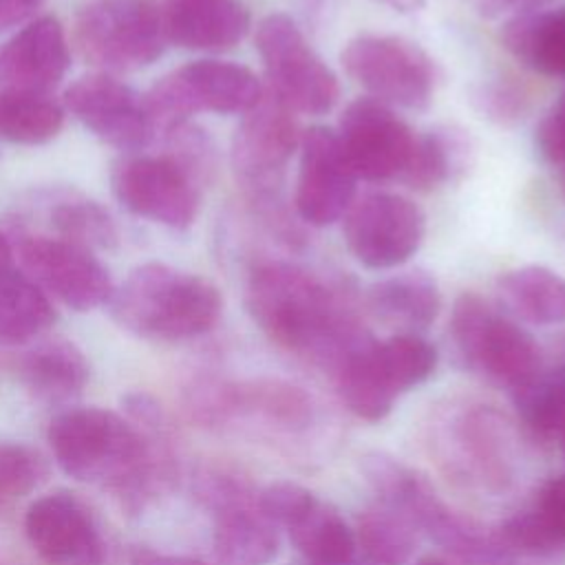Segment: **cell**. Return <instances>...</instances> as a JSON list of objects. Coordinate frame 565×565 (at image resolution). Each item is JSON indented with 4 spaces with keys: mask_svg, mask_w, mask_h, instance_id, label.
Instances as JSON below:
<instances>
[{
    "mask_svg": "<svg viewBox=\"0 0 565 565\" xmlns=\"http://www.w3.org/2000/svg\"><path fill=\"white\" fill-rule=\"evenodd\" d=\"M245 307L269 340L329 371L371 338L347 285L289 260L263 258L249 267Z\"/></svg>",
    "mask_w": 565,
    "mask_h": 565,
    "instance_id": "6da1fadb",
    "label": "cell"
},
{
    "mask_svg": "<svg viewBox=\"0 0 565 565\" xmlns=\"http://www.w3.org/2000/svg\"><path fill=\"white\" fill-rule=\"evenodd\" d=\"M232 139L234 172L260 221L287 245H298L300 218L285 201V174L300 146L296 113L265 88L260 102L241 115Z\"/></svg>",
    "mask_w": 565,
    "mask_h": 565,
    "instance_id": "7a4b0ae2",
    "label": "cell"
},
{
    "mask_svg": "<svg viewBox=\"0 0 565 565\" xmlns=\"http://www.w3.org/2000/svg\"><path fill=\"white\" fill-rule=\"evenodd\" d=\"M113 318L146 340L179 342L212 331L223 311V298L207 278L143 263L130 271L113 298Z\"/></svg>",
    "mask_w": 565,
    "mask_h": 565,
    "instance_id": "3957f363",
    "label": "cell"
},
{
    "mask_svg": "<svg viewBox=\"0 0 565 565\" xmlns=\"http://www.w3.org/2000/svg\"><path fill=\"white\" fill-rule=\"evenodd\" d=\"M448 335L466 369L481 373L512 393L543 371L541 349L532 333L472 291L457 296Z\"/></svg>",
    "mask_w": 565,
    "mask_h": 565,
    "instance_id": "277c9868",
    "label": "cell"
},
{
    "mask_svg": "<svg viewBox=\"0 0 565 565\" xmlns=\"http://www.w3.org/2000/svg\"><path fill=\"white\" fill-rule=\"evenodd\" d=\"M79 53L110 73L157 62L168 44L163 7L157 0H90L75 18Z\"/></svg>",
    "mask_w": 565,
    "mask_h": 565,
    "instance_id": "5b68a950",
    "label": "cell"
},
{
    "mask_svg": "<svg viewBox=\"0 0 565 565\" xmlns=\"http://www.w3.org/2000/svg\"><path fill=\"white\" fill-rule=\"evenodd\" d=\"M263 93V82L247 66L207 57L168 73L143 97L154 130L166 135L196 113L245 115Z\"/></svg>",
    "mask_w": 565,
    "mask_h": 565,
    "instance_id": "8992f818",
    "label": "cell"
},
{
    "mask_svg": "<svg viewBox=\"0 0 565 565\" xmlns=\"http://www.w3.org/2000/svg\"><path fill=\"white\" fill-rule=\"evenodd\" d=\"M256 51L267 90L300 115H327L340 97L331 66L313 51L287 13H269L256 26Z\"/></svg>",
    "mask_w": 565,
    "mask_h": 565,
    "instance_id": "52a82bcc",
    "label": "cell"
},
{
    "mask_svg": "<svg viewBox=\"0 0 565 565\" xmlns=\"http://www.w3.org/2000/svg\"><path fill=\"white\" fill-rule=\"evenodd\" d=\"M347 75L391 108L424 110L435 95V64L430 55L402 35L362 33L342 49Z\"/></svg>",
    "mask_w": 565,
    "mask_h": 565,
    "instance_id": "ba28073f",
    "label": "cell"
},
{
    "mask_svg": "<svg viewBox=\"0 0 565 565\" xmlns=\"http://www.w3.org/2000/svg\"><path fill=\"white\" fill-rule=\"evenodd\" d=\"M349 254L366 269H393L411 260L424 243L426 216L404 194L369 192L355 196L342 216Z\"/></svg>",
    "mask_w": 565,
    "mask_h": 565,
    "instance_id": "9c48e42d",
    "label": "cell"
},
{
    "mask_svg": "<svg viewBox=\"0 0 565 565\" xmlns=\"http://www.w3.org/2000/svg\"><path fill=\"white\" fill-rule=\"evenodd\" d=\"M115 199L135 216L174 232L192 227L199 214L201 185L172 157L128 154L110 172Z\"/></svg>",
    "mask_w": 565,
    "mask_h": 565,
    "instance_id": "30bf717a",
    "label": "cell"
},
{
    "mask_svg": "<svg viewBox=\"0 0 565 565\" xmlns=\"http://www.w3.org/2000/svg\"><path fill=\"white\" fill-rule=\"evenodd\" d=\"M15 254L26 276L75 311H90L115 294L106 265L86 247L46 234H18Z\"/></svg>",
    "mask_w": 565,
    "mask_h": 565,
    "instance_id": "8fae6325",
    "label": "cell"
},
{
    "mask_svg": "<svg viewBox=\"0 0 565 565\" xmlns=\"http://www.w3.org/2000/svg\"><path fill=\"white\" fill-rule=\"evenodd\" d=\"M335 135L358 179L388 181L402 179L417 132L395 108L371 97H358L344 108Z\"/></svg>",
    "mask_w": 565,
    "mask_h": 565,
    "instance_id": "7c38bea8",
    "label": "cell"
},
{
    "mask_svg": "<svg viewBox=\"0 0 565 565\" xmlns=\"http://www.w3.org/2000/svg\"><path fill=\"white\" fill-rule=\"evenodd\" d=\"M358 181L333 128L302 130L294 190V212L300 223L327 227L340 221L355 201Z\"/></svg>",
    "mask_w": 565,
    "mask_h": 565,
    "instance_id": "4fadbf2b",
    "label": "cell"
},
{
    "mask_svg": "<svg viewBox=\"0 0 565 565\" xmlns=\"http://www.w3.org/2000/svg\"><path fill=\"white\" fill-rule=\"evenodd\" d=\"M64 102L95 137L119 150H139L157 132L146 97L108 73L77 79Z\"/></svg>",
    "mask_w": 565,
    "mask_h": 565,
    "instance_id": "5bb4252c",
    "label": "cell"
},
{
    "mask_svg": "<svg viewBox=\"0 0 565 565\" xmlns=\"http://www.w3.org/2000/svg\"><path fill=\"white\" fill-rule=\"evenodd\" d=\"M24 532L46 565H102L106 545L90 508L71 492L35 499L24 514Z\"/></svg>",
    "mask_w": 565,
    "mask_h": 565,
    "instance_id": "9a60e30c",
    "label": "cell"
},
{
    "mask_svg": "<svg viewBox=\"0 0 565 565\" xmlns=\"http://www.w3.org/2000/svg\"><path fill=\"white\" fill-rule=\"evenodd\" d=\"M71 66V51L57 18L42 15L0 49V84L7 90L46 95Z\"/></svg>",
    "mask_w": 565,
    "mask_h": 565,
    "instance_id": "2e32d148",
    "label": "cell"
},
{
    "mask_svg": "<svg viewBox=\"0 0 565 565\" xmlns=\"http://www.w3.org/2000/svg\"><path fill=\"white\" fill-rule=\"evenodd\" d=\"M168 42L188 51H227L249 31V11L238 0H166Z\"/></svg>",
    "mask_w": 565,
    "mask_h": 565,
    "instance_id": "e0dca14e",
    "label": "cell"
},
{
    "mask_svg": "<svg viewBox=\"0 0 565 565\" xmlns=\"http://www.w3.org/2000/svg\"><path fill=\"white\" fill-rule=\"evenodd\" d=\"M565 541L539 512L510 516L486 530L463 565H563Z\"/></svg>",
    "mask_w": 565,
    "mask_h": 565,
    "instance_id": "ac0fdd59",
    "label": "cell"
},
{
    "mask_svg": "<svg viewBox=\"0 0 565 565\" xmlns=\"http://www.w3.org/2000/svg\"><path fill=\"white\" fill-rule=\"evenodd\" d=\"M13 369L26 391L46 404L75 399L90 377L86 355L64 338L42 340L24 349L15 355Z\"/></svg>",
    "mask_w": 565,
    "mask_h": 565,
    "instance_id": "d6986e66",
    "label": "cell"
},
{
    "mask_svg": "<svg viewBox=\"0 0 565 565\" xmlns=\"http://www.w3.org/2000/svg\"><path fill=\"white\" fill-rule=\"evenodd\" d=\"M364 305L371 316L397 333H422L437 320L441 294L433 274L406 269L375 280L366 289Z\"/></svg>",
    "mask_w": 565,
    "mask_h": 565,
    "instance_id": "ffe728a7",
    "label": "cell"
},
{
    "mask_svg": "<svg viewBox=\"0 0 565 565\" xmlns=\"http://www.w3.org/2000/svg\"><path fill=\"white\" fill-rule=\"evenodd\" d=\"M501 40L525 68L565 79V7L514 13L503 24Z\"/></svg>",
    "mask_w": 565,
    "mask_h": 565,
    "instance_id": "44dd1931",
    "label": "cell"
},
{
    "mask_svg": "<svg viewBox=\"0 0 565 565\" xmlns=\"http://www.w3.org/2000/svg\"><path fill=\"white\" fill-rule=\"evenodd\" d=\"M501 307L516 322L552 327L565 322V278L543 265L505 271L497 282Z\"/></svg>",
    "mask_w": 565,
    "mask_h": 565,
    "instance_id": "7402d4cb",
    "label": "cell"
},
{
    "mask_svg": "<svg viewBox=\"0 0 565 565\" xmlns=\"http://www.w3.org/2000/svg\"><path fill=\"white\" fill-rule=\"evenodd\" d=\"M278 550V530L258 508L243 505L214 514L212 552L218 565H269Z\"/></svg>",
    "mask_w": 565,
    "mask_h": 565,
    "instance_id": "603a6c76",
    "label": "cell"
},
{
    "mask_svg": "<svg viewBox=\"0 0 565 565\" xmlns=\"http://www.w3.org/2000/svg\"><path fill=\"white\" fill-rule=\"evenodd\" d=\"M375 338H366L353 347L333 369L338 393L344 406L360 419L380 422L384 419L395 402V391L384 382L375 358H373Z\"/></svg>",
    "mask_w": 565,
    "mask_h": 565,
    "instance_id": "cb8c5ba5",
    "label": "cell"
},
{
    "mask_svg": "<svg viewBox=\"0 0 565 565\" xmlns=\"http://www.w3.org/2000/svg\"><path fill=\"white\" fill-rule=\"evenodd\" d=\"M55 322V309L26 274L0 269V342L26 344Z\"/></svg>",
    "mask_w": 565,
    "mask_h": 565,
    "instance_id": "d4e9b609",
    "label": "cell"
},
{
    "mask_svg": "<svg viewBox=\"0 0 565 565\" xmlns=\"http://www.w3.org/2000/svg\"><path fill=\"white\" fill-rule=\"evenodd\" d=\"M470 141L463 130L450 126H437L422 135H415L411 161L402 174V181L415 190H433L452 181L468 168Z\"/></svg>",
    "mask_w": 565,
    "mask_h": 565,
    "instance_id": "484cf974",
    "label": "cell"
},
{
    "mask_svg": "<svg viewBox=\"0 0 565 565\" xmlns=\"http://www.w3.org/2000/svg\"><path fill=\"white\" fill-rule=\"evenodd\" d=\"M289 536L309 565H347L355 558V534L331 505L313 508L289 527Z\"/></svg>",
    "mask_w": 565,
    "mask_h": 565,
    "instance_id": "4316f807",
    "label": "cell"
},
{
    "mask_svg": "<svg viewBox=\"0 0 565 565\" xmlns=\"http://www.w3.org/2000/svg\"><path fill=\"white\" fill-rule=\"evenodd\" d=\"M64 110L49 95L0 90V139L20 146H42L57 137Z\"/></svg>",
    "mask_w": 565,
    "mask_h": 565,
    "instance_id": "83f0119b",
    "label": "cell"
},
{
    "mask_svg": "<svg viewBox=\"0 0 565 565\" xmlns=\"http://www.w3.org/2000/svg\"><path fill=\"white\" fill-rule=\"evenodd\" d=\"M373 358L395 395L419 386L437 369V349L422 333H395L375 340Z\"/></svg>",
    "mask_w": 565,
    "mask_h": 565,
    "instance_id": "f1b7e54d",
    "label": "cell"
},
{
    "mask_svg": "<svg viewBox=\"0 0 565 565\" xmlns=\"http://www.w3.org/2000/svg\"><path fill=\"white\" fill-rule=\"evenodd\" d=\"M417 532L413 521L380 503L360 519L355 545L371 565H404L415 552Z\"/></svg>",
    "mask_w": 565,
    "mask_h": 565,
    "instance_id": "f546056e",
    "label": "cell"
},
{
    "mask_svg": "<svg viewBox=\"0 0 565 565\" xmlns=\"http://www.w3.org/2000/svg\"><path fill=\"white\" fill-rule=\"evenodd\" d=\"M51 227L57 238L86 249H113L119 243V232L113 216L97 201L84 196L57 199L49 210Z\"/></svg>",
    "mask_w": 565,
    "mask_h": 565,
    "instance_id": "4dcf8cb0",
    "label": "cell"
},
{
    "mask_svg": "<svg viewBox=\"0 0 565 565\" xmlns=\"http://www.w3.org/2000/svg\"><path fill=\"white\" fill-rule=\"evenodd\" d=\"M519 415L539 433L565 428V362L541 371L532 382L512 393Z\"/></svg>",
    "mask_w": 565,
    "mask_h": 565,
    "instance_id": "1f68e13d",
    "label": "cell"
},
{
    "mask_svg": "<svg viewBox=\"0 0 565 565\" xmlns=\"http://www.w3.org/2000/svg\"><path fill=\"white\" fill-rule=\"evenodd\" d=\"M46 477L42 455L20 441H0V508L33 492Z\"/></svg>",
    "mask_w": 565,
    "mask_h": 565,
    "instance_id": "d6a6232c",
    "label": "cell"
},
{
    "mask_svg": "<svg viewBox=\"0 0 565 565\" xmlns=\"http://www.w3.org/2000/svg\"><path fill=\"white\" fill-rule=\"evenodd\" d=\"M194 492H196L199 501L214 514L232 510V508L252 505V499H256L249 481L227 466L203 468L196 475Z\"/></svg>",
    "mask_w": 565,
    "mask_h": 565,
    "instance_id": "836d02e7",
    "label": "cell"
},
{
    "mask_svg": "<svg viewBox=\"0 0 565 565\" xmlns=\"http://www.w3.org/2000/svg\"><path fill=\"white\" fill-rule=\"evenodd\" d=\"M316 494L294 481H274L256 494L258 512L280 527H294L316 503Z\"/></svg>",
    "mask_w": 565,
    "mask_h": 565,
    "instance_id": "e575fe53",
    "label": "cell"
},
{
    "mask_svg": "<svg viewBox=\"0 0 565 565\" xmlns=\"http://www.w3.org/2000/svg\"><path fill=\"white\" fill-rule=\"evenodd\" d=\"M472 104L483 117L499 124L516 121L527 110L525 93L503 77L481 82L472 90Z\"/></svg>",
    "mask_w": 565,
    "mask_h": 565,
    "instance_id": "d590c367",
    "label": "cell"
},
{
    "mask_svg": "<svg viewBox=\"0 0 565 565\" xmlns=\"http://www.w3.org/2000/svg\"><path fill=\"white\" fill-rule=\"evenodd\" d=\"M536 150L545 161L565 170V93L536 126Z\"/></svg>",
    "mask_w": 565,
    "mask_h": 565,
    "instance_id": "8d00e7d4",
    "label": "cell"
},
{
    "mask_svg": "<svg viewBox=\"0 0 565 565\" xmlns=\"http://www.w3.org/2000/svg\"><path fill=\"white\" fill-rule=\"evenodd\" d=\"M536 512L565 541V475L545 486Z\"/></svg>",
    "mask_w": 565,
    "mask_h": 565,
    "instance_id": "74e56055",
    "label": "cell"
},
{
    "mask_svg": "<svg viewBox=\"0 0 565 565\" xmlns=\"http://www.w3.org/2000/svg\"><path fill=\"white\" fill-rule=\"evenodd\" d=\"M466 7L477 11L479 15L486 18H497L503 13H523L532 9L545 7L550 0H461Z\"/></svg>",
    "mask_w": 565,
    "mask_h": 565,
    "instance_id": "f35d334b",
    "label": "cell"
},
{
    "mask_svg": "<svg viewBox=\"0 0 565 565\" xmlns=\"http://www.w3.org/2000/svg\"><path fill=\"white\" fill-rule=\"evenodd\" d=\"M130 565H205L190 556H174V554H161L150 547H137L130 554Z\"/></svg>",
    "mask_w": 565,
    "mask_h": 565,
    "instance_id": "ab89813d",
    "label": "cell"
},
{
    "mask_svg": "<svg viewBox=\"0 0 565 565\" xmlns=\"http://www.w3.org/2000/svg\"><path fill=\"white\" fill-rule=\"evenodd\" d=\"M382 4L391 7L393 11H402V13H408V11H415L419 9L426 0H380Z\"/></svg>",
    "mask_w": 565,
    "mask_h": 565,
    "instance_id": "60d3db41",
    "label": "cell"
},
{
    "mask_svg": "<svg viewBox=\"0 0 565 565\" xmlns=\"http://www.w3.org/2000/svg\"><path fill=\"white\" fill-rule=\"evenodd\" d=\"M11 243L7 241V236L0 232V269L11 265Z\"/></svg>",
    "mask_w": 565,
    "mask_h": 565,
    "instance_id": "b9f144b4",
    "label": "cell"
},
{
    "mask_svg": "<svg viewBox=\"0 0 565 565\" xmlns=\"http://www.w3.org/2000/svg\"><path fill=\"white\" fill-rule=\"evenodd\" d=\"M415 565H448V563H444V561H437V558H422V561H417Z\"/></svg>",
    "mask_w": 565,
    "mask_h": 565,
    "instance_id": "7bdbcfd3",
    "label": "cell"
},
{
    "mask_svg": "<svg viewBox=\"0 0 565 565\" xmlns=\"http://www.w3.org/2000/svg\"><path fill=\"white\" fill-rule=\"evenodd\" d=\"M558 188H561V196L565 201V170H561V179H558Z\"/></svg>",
    "mask_w": 565,
    "mask_h": 565,
    "instance_id": "ee69618b",
    "label": "cell"
},
{
    "mask_svg": "<svg viewBox=\"0 0 565 565\" xmlns=\"http://www.w3.org/2000/svg\"><path fill=\"white\" fill-rule=\"evenodd\" d=\"M347 565H353V561H351V563H347Z\"/></svg>",
    "mask_w": 565,
    "mask_h": 565,
    "instance_id": "f6af8a7d",
    "label": "cell"
},
{
    "mask_svg": "<svg viewBox=\"0 0 565 565\" xmlns=\"http://www.w3.org/2000/svg\"><path fill=\"white\" fill-rule=\"evenodd\" d=\"M563 430H565V428H563Z\"/></svg>",
    "mask_w": 565,
    "mask_h": 565,
    "instance_id": "bcb514c9",
    "label": "cell"
}]
</instances>
